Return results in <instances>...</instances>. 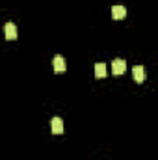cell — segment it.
<instances>
[{"mask_svg": "<svg viewBox=\"0 0 158 160\" xmlns=\"http://www.w3.org/2000/svg\"><path fill=\"white\" fill-rule=\"evenodd\" d=\"M52 65H54V71L56 73H63L65 69H67V63H65V58L63 56H54V60H52Z\"/></svg>", "mask_w": 158, "mask_h": 160, "instance_id": "obj_1", "label": "cell"}, {"mask_svg": "<svg viewBox=\"0 0 158 160\" xmlns=\"http://www.w3.org/2000/svg\"><path fill=\"white\" fill-rule=\"evenodd\" d=\"M4 34H6V39L7 41L17 39V26H15L13 22H6V26H4Z\"/></svg>", "mask_w": 158, "mask_h": 160, "instance_id": "obj_2", "label": "cell"}, {"mask_svg": "<svg viewBox=\"0 0 158 160\" xmlns=\"http://www.w3.org/2000/svg\"><path fill=\"white\" fill-rule=\"evenodd\" d=\"M125 69H126V62H125V60H114V62H112V73H114L116 77H117V75H123Z\"/></svg>", "mask_w": 158, "mask_h": 160, "instance_id": "obj_3", "label": "cell"}, {"mask_svg": "<svg viewBox=\"0 0 158 160\" xmlns=\"http://www.w3.org/2000/svg\"><path fill=\"white\" fill-rule=\"evenodd\" d=\"M132 77H134V80L138 84H143L145 82V69H143V65H136L134 71H132Z\"/></svg>", "mask_w": 158, "mask_h": 160, "instance_id": "obj_4", "label": "cell"}, {"mask_svg": "<svg viewBox=\"0 0 158 160\" xmlns=\"http://www.w3.org/2000/svg\"><path fill=\"white\" fill-rule=\"evenodd\" d=\"M125 15H126V9H125V6L117 4V6H114V8H112V17H114L116 21L125 19Z\"/></svg>", "mask_w": 158, "mask_h": 160, "instance_id": "obj_5", "label": "cell"}, {"mask_svg": "<svg viewBox=\"0 0 158 160\" xmlns=\"http://www.w3.org/2000/svg\"><path fill=\"white\" fill-rule=\"evenodd\" d=\"M50 128H52V134H62L63 132V121L60 118H54L50 121Z\"/></svg>", "mask_w": 158, "mask_h": 160, "instance_id": "obj_6", "label": "cell"}, {"mask_svg": "<svg viewBox=\"0 0 158 160\" xmlns=\"http://www.w3.org/2000/svg\"><path fill=\"white\" fill-rule=\"evenodd\" d=\"M95 77L97 78H104L106 77V65L104 63H95Z\"/></svg>", "mask_w": 158, "mask_h": 160, "instance_id": "obj_7", "label": "cell"}]
</instances>
